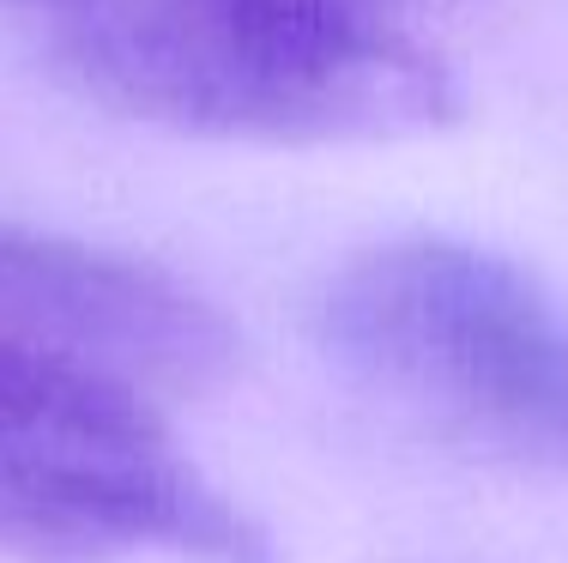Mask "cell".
<instances>
[{"label": "cell", "mask_w": 568, "mask_h": 563, "mask_svg": "<svg viewBox=\"0 0 568 563\" xmlns=\"http://www.w3.org/2000/svg\"><path fill=\"white\" fill-rule=\"evenodd\" d=\"M55 56L98 103L206 140H405L459 110L448 67L357 0H61Z\"/></svg>", "instance_id": "cell-1"}, {"label": "cell", "mask_w": 568, "mask_h": 563, "mask_svg": "<svg viewBox=\"0 0 568 563\" xmlns=\"http://www.w3.org/2000/svg\"><path fill=\"white\" fill-rule=\"evenodd\" d=\"M321 340L459 449L568 473V321L503 254L454 237L351 254L321 298Z\"/></svg>", "instance_id": "cell-2"}, {"label": "cell", "mask_w": 568, "mask_h": 563, "mask_svg": "<svg viewBox=\"0 0 568 563\" xmlns=\"http://www.w3.org/2000/svg\"><path fill=\"white\" fill-rule=\"evenodd\" d=\"M19 7H61V0H19Z\"/></svg>", "instance_id": "cell-6"}, {"label": "cell", "mask_w": 568, "mask_h": 563, "mask_svg": "<svg viewBox=\"0 0 568 563\" xmlns=\"http://www.w3.org/2000/svg\"><path fill=\"white\" fill-rule=\"evenodd\" d=\"M357 7H369V12H387V7H405V0H357Z\"/></svg>", "instance_id": "cell-5"}, {"label": "cell", "mask_w": 568, "mask_h": 563, "mask_svg": "<svg viewBox=\"0 0 568 563\" xmlns=\"http://www.w3.org/2000/svg\"><path fill=\"white\" fill-rule=\"evenodd\" d=\"M0 333L85 352L152 394H200L236 370V328L133 254L0 219Z\"/></svg>", "instance_id": "cell-4"}, {"label": "cell", "mask_w": 568, "mask_h": 563, "mask_svg": "<svg viewBox=\"0 0 568 563\" xmlns=\"http://www.w3.org/2000/svg\"><path fill=\"white\" fill-rule=\"evenodd\" d=\"M0 552L24 563H284L164 431L152 388L67 345L0 333Z\"/></svg>", "instance_id": "cell-3"}]
</instances>
